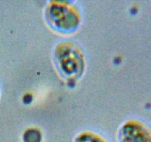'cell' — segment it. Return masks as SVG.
<instances>
[{
  "instance_id": "2",
  "label": "cell",
  "mask_w": 151,
  "mask_h": 142,
  "mask_svg": "<svg viewBox=\"0 0 151 142\" xmlns=\"http://www.w3.org/2000/svg\"><path fill=\"white\" fill-rule=\"evenodd\" d=\"M53 62L59 74L68 80L81 78L85 70L82 52L75 44L69 41L60 42L55 47Z\"/></svg>"
},
{
  "instance_id": "5",
  "label": "cell",
  "mask_w": 151,
  "mask_h": 142,
  "mask_svg": "<svg viewBox=\"0 0 151 142\" xmlns=\"http://www.w3.org/2000/svg\"><path fill=\"white\" fill-rule=\"evenodd\" d=\"M42 135L41 131L36 128H29L23 134L24 142H41Z\"/></svg>"
},
{
  "instance_id": "4",
  "label": "cell",
  "mask_w": 151,
  "mask_h": 142,
  "mask_svg": "<svg viewBox=\"0 0 151 142\" xmlns=\"http://www.w3.org/2000/svg\"><path fill=\"white\" fill-rule=\"evenodd\" d=\"M75 142H107L106 139L97 133L91 131L80 133L75 138Z\"/></svg>"
},
{
  "instance_id": "1",
  "label": "cell",
  "mask_w": 151,
  "mask_h": 142,
  "mask_svg": "<svg viewBox=\"0 0 151 142\" xmlns=\"http://www.w3.org/2000/svg\"><path fill=\"white\" fill-rule=\"evenodd\" d=\"M44 16L47 25L58 33H73L81 24V12L72 1H50L45 8Z\"/></svg>"
},
{
  "instance_id": "3",
  "label": "cell",
  "mask_w": 151,
  "mask_h": 142,
  "mask_svg": "<svg viewBox=\"0 0 151 142\" xmlns=\"http://www.w3.org/2000/svg\"><path fill=\"white\" fill-rule=\"evenodd\" d=\"M117 137L119 142H150L147 129L135 121L124 123L118 130Z\"/></svg>"
}]
</instances>
